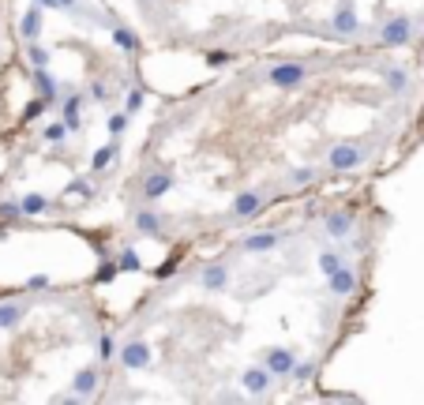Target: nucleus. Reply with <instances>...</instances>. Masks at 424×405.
Masks as SVG:
<instances>
[{
	"label": "nucleus",
	"mask_w": 424,
	"mask_h": 405,
	"mask_svg": "<svg viewBox=\"0 0 424 405\" xmlns=\"http://www.w3.org/2000/svg\"><path fill=\"white\" fill-rule=\"evenodd\" d=\"M121 270H139V256H135V251H124V256H121Z\"/></svg>",
	"instance_id": "obj_30"
},
{
	"label": "nucleus",
	"mask_w": 424,
	"mask_h": 405,
	"mask_svg": "<svg viewBox=\"0 0 424 405\" xmlns=\"http://www.w3.org/2000/svg\"><path fill=\"white\" fill-rule=\"evenodd\" d=\"M113 150H117V143H109V147H102L98 154H94V169H106V165H109V158H113Z\"/></svg>",
	"instance_id": "obj_26"
},
{
	"label": "nucleus",
	"mask_w": 424,
	"mask_h": 405,
	"mask_svg": "<svg viewBox=\"0 0 424 405\" xmlns=\"http://www.w3.org/2000/svg\"><path fill=\"white\" fill-rule=\"evenodd\" d=\"M98 349H102V353H98L102 360H106V356H113V341H109V338H102V345H98Z\"/></svg>",
	"instance_id": "obj_35"
},
{
	"label": "nucleus",
	"mask_w": 424,
	"mask_h": 405,
	"mask_svg": "<svg viewBox=\"0 0 424 405\" xmlns=\"http://www.w3.org/2000/svg\"><path fill=\"white\" fill-rule=\"evenodd\" d=\"M19 34L27 38V42H38V34H42V4H34V8H27V12H23Z\"/></svg>",
	"instance_id": "obj_6"
},
{
	"label": "nucleus",
	"mask_w": 424,
	"mask_h": 405,
	"mask_svg": "<svg viewBox=\"0 0 424 405\" xmlns=\"http://www.w3.org/2000/svg\"><path fill=\"white\" fill-rule=\"evenodd\" d=\"M361 158H364L361 147H353V143H342V147L331 150V158H327V162H331L334 173H346V169H357V165H361Z\"/></svg>",
	"instance_id": "obj_2"
},
{
	"label": "nucleus",
	"mask_w": 424,
	"mask_h": 405,
	"mask_svg": "<svg viewBox=\"0 0 424 405\" xmlns=\"http://www.w3.org/2000/svg\"><path fill=\"white\" fill-rule=\"evenodd\" d=\"M30 64H34V68H49V53H45L38 42H30Z\"/></svg>",
	"instance_id": "obj_22"
},
{
	"label": "nucleus",
	"mask_w": 424,
	"mask_h": 405,
	"mask_svg": "<svg viewBox=\"0 0 424 405\" xmlns=\"http://www.w3.org/2000/svg\"><path fill=\"white\" fill-rule=\"evenodd\" d=\"M293 379H297V383H308L311 376H316V364L311 360H301V364H293V371H290Z\"/></svg>",
	"instance_id": "obj_20"
},
{
	"label": "nucleus",
	"mask_w": 424,
	"mask_h": 405,
	"mask_svg": "<svg viewBox=\"0 0 424 405\" xmlns=\"http://www.w3.org/2000/svg\"><path fill=\"white\" fill-rule=\"evenodd\" d=\"M410 23L405 19H394V23H387L383 27V42H390V45H402V42H410Z\"/></svg>",
	"instance_id": "obj_11"
},
{
	"label": "nucleus",
	"mask_w": 424,
	"mask_h": 405,
	"mask_svg": "<svg viewBox=\"0 0 424 405\" xmlns=\"http://www.w3.org/2000/svg\"><path fill=\"white\" fill-rule=\"evenodd\" d=\"M226 282H229V270H226V267H211V270L203 274V285H207V289H214V293L226 289Z\"/></svg>",
	"instance_id": "obj_19"
},
{
	"label": "nucleus",
	"mask_w": 424,
	"mask_h": 405,
	"mask_svg": "<svg viewBox=\"0 0 424 405\" xmlns=\"http://www.w3.org/2000/svg\"><path fill=\"white\" fill-rule=\"evenodd\" d=\"M263 364H267V368L274 371V376H290V371H293V364H297V360H293V353H290V349H267Z\"/></svg>",
	"instance_id": "obj_5"
},
{
	"label": "nucleus",
	"mask_w": 424,
	"mask_h": 405,
	"mask_svg": "<svg viewBox=\"0 0 424 405\" xmlns=\"http://www.w3.org/2000/svg\"><path fill=\"white\" fill-rule=\"evenodd\" d=\"M19 206H23V214H27V218H34V214L49 210V199H45V195H38V192H30V195H23V199H19Z\"/></svg>",
	"instance_id": "obj_15"
},
{
	"label": "nucleus",
	"mask_w": 424,
	"mask_h": 405,
	"mask_svg": "<svg viewBox=\"0 0 424 405\" xmlns=\"http://www.w3.org/2000/svg\"><path fill=\"white\" fill-rule=\"evenodd\" d=\"M121 364H124V368H132V371L150 368V349L143 345V341H128V345L121 349Z\"/></svg>",
	"instance_id": "obj_3"
},
{
	"label": "nucleus",
	"mask_w": 424,
	"mask_h": 405,
	"mask_svg": "<svg viewBox=\"0 0 424 405\" xmlns=\"http://www.w3.org/2000/svg\"><path fill=\"white\" fill-rule=\"evenodd\" d=\"M349 229H353V218H349L346 210L327 214V233H331V236H349Z\"/></svg>",
	"instance_id": "obj_12"
},
{
	"label": "nucleus",
	"mask_w": 424,
	"mask_h": 405,
	"mask_svg": "<svg viewBox=\"0 0 424 405\" xmlns=\"http://www.w3.org/2000/svg\"><path fill=\"white\" fill-rule=\"evenodd\" d=\"M53 8H60V12H75L79 0H53Z\"/></svg>",
	"instance_id": "obj_32"
},
{
	"label": "nucleus",
	"mask_w": 424,
	"mask_h": 405,
	"mask_svg": "<svg viewBox=\"0 0 424 405\" xmlns=\"http://www.w3.org/2000/svg\"><path fill=\"white\" fill-rule=\"evenodd\" d=\"M42 109H45V98H38V101H30V106H27V113H23V116H27V121H38Z\"/></svg>",
	"instance_id": "obj_28"
},
{
	"label": "nucleus",
	"mask_w": 424,
	"mask_h": 405,
	"mask_svg": "<svg viewBox=\"0 0 424 405\" xmlns=\"http://www.w3.org/2000/svg\"><path fill=\"white\" fill-rule=\"evenodd\" d=\"M334 30H338V34H353V30H357V12H353L349 0H342L338 15H334Z\"/></svg>",
	"instance_id": "obj_10"
},
{
	"label": "nucleus",
	"mask_w": 424,
	"mask_h": 405,
	"mask_svg": "<svg viewBox=\"0 0 424 405\" xmlns=\"http://www.w3.org/2000/svg\"><path fill=\"white\" fill-rule=\"evenodd\" d=\"M139 106H143V94H139V90H135V94H132V98H128V113H135V109H139Z\"/></svg>",
	"instance_id": "obj_34"
},
{
	"label": "nucleus",
	"mask_w": 424,
	"mask_h": 405,
	"mask_svg": "<svg viewBox=\"0 0 424 405\" xmlns=\"http://www.w3.org/2000/svg\"><path fill=\"white\" fill-rule=\"evenodd\" d=\"M267 83L278 86V90H293V86L304 83V68L301 64H278L267 71Z\"/></svg>",
	"instance_id": "obj_1"
},
{
	"label": "nucleus",
	"mask_w": 424,
	"mask_h": 405,
	"mask_svg": "<svg viewBox=\"0 0 424 405\" xmlns=\"http://www.w3.org/2000/svg\"><path fill=\"white\" fill-rule=\"evenodd\" d=\"M117 270H121V263H117V267H102V274H98V278H102V282H109V278H113Z\"/></svg>",
	"instance_id": "obj_36"
},
{
	"label": "nucleus",
	"mask_w": 424,
	"mask_h": 405,
	"mask_svg": "<svg viewBox=\"0 0 424 405\" xmlns=\"http://www.w3.org/2000/svg\"><path fill=\"white\" fill-rule=\"evenodd\" d=\"M387 86H390V90H405V71L402 68H394V71H387Z\"/></svg>",
	"instance_id": "obj_25"
},
{
	"label": "nucleus",
	"mask_w": 424,
	"mask_h": 405,
	"mask_svg": "<svg viewBox=\"0 0 424 405\" xmlns=\"http://www.w3.org/2000/svg\"><path fill=\"white\" fill-rule=\"evenodd\" d=\"M23 206L19 203H0V218H19Z\"/></svg>",
	"instance_id": "obj_29"
},
{
	"label": "nucleus",
	"mask_w": 424,
	"mask_h": 405,
	"mask_svg": "<svg viewBox=\"0 0 424 405\" xmlns=\"http://www.w3.org/2000/svg\"><path fill=\"white\" fill-rule=\"evenodd\" d=\"M274 244H278V233H255V236H248L241 248L244 251H270Z\"/></svg>",
	"instance_id": "obj_16"
},
{
	"label": "nucleus",
	"mask_w": 424,
	"mask_h": 405,
	"mask_svg": "<svg viewBox=\"0 0 424 405\" xmlns=\"http://www.w3.org/2000/svg\"><path fill=\"white\" fill-rule=\"evenodd\" d=\"M169 188H173V177H169V173H150L147 184H143V192H147V199H162Z\"/></svg>",
	"instance_id": "obj_9"
},
{
	"label": "nucleus",
	"mask_w": 424,
	"mask_h": 405,
	"mask_svg": "<svg viewBox=\"0 0 424 405\" xmlns=\"http://www.w3.org/2000/svg\"><path fill=\"white\" fill-rule=\"evenodd\" d=\"M34 4H42V8H53V0H34Z\"/></svg>",
	"instance_id": "obj_37"
},
{
	"label": "nucleus",
	"mask_w": 424,
	"mask_h": 405,
	"mask_svg": "<svg viewBox=\"0 0 424 405\" xmlns=\"http://www.w3.org/2000/svg\"><path fill=\"white\" fill-rule=\"evenodd\" d=\"M34 90L42 94L45 101H53V98H57V79H53L45 68H34Z\"/></svg>",
	"instance_id": "obj_13"
},
{
	"label": "nucleus",
	"mask_w": 424,
	"mask_h": 405,
	"mask_svg": "<svg viewBox=\"0 0 424 405\" xmlns=\"http://www.w3.org/2000/svg\"><path fill=\"white\" fill-rule=\"evenodd\" d=\"M113 42L121 45V49H128V53L135 49V34H132V30H121V27H117V30H113Z\"/></svg>",
	"instance_id": "obj_24"
},
{
	"label": "nucleus",
	"mask_w": 424,
	"mask_h": 405,
	"mask_svg": "<svg viewBox=\"0 0 424 405\" xmlns=\"http://www.w3.org/2000/svg\"><path fill=\"white\" fill-rule=\"evenodd\" d=\"M308 180H311V169H297V173H293V184H308Z\"/></svg>",
	"instance_id": "obj_33"
},
{
	"label": "nucleus",
	"mask_w": 424,
	"mask_h": 405,
	"mask_svg": "<svg viewBox=\"0 0 424 405\" xmlns=\"http://www.w3.org/2000/svg\"><path fill=\"white\" fill-rule=\"evenodd\" d=\"M327 282H331L334 297H349V293H353V285H357V274H353V270H346V267H338L334 274H327Z\"/></svg>",
	"instance_id": "obj_7"
},
{
	"label": "nucleus",
	"mask_w": 424,
	"mask_h": 405,
	"mask_svg": "<svg viewBox=\"0 0 424 405\" xmlns=\"http://www.w3.org/2000/svg\"><path fill=\"white\" fill-rule=\"evenodd\" d=\"M94 386H98V371H94V368H83V371L75 376V398H91Z\"/></svg>",
	"instance_id": "obj_14"
},
{
	"label": "nucleus",
	"mask_w": 424,
	"mask_h": 405,
	"mask_svg": "<svg viewBox=\"0 0 424 405\" xmlns=\"http://www.w3.org/2000/svg\"><path fill=\"white\" fill-rule=\"evenodd\" d=\"M128 128V113H113V116H109V132H113V135H121Z\"/></svg>",
	"instance_id": "obj_27"
},
{
	"label": "nucleus",
	"mask_w": 424,
	"mask_h": 405,
	"mask_svg": "<svg viewBox=\"0 0 424 405\" xmlns=\"http://www.w3.org/2000/svg\"><path fill=\"white\" fill-rule=\"evenodd\" d=\"M226 60H229V53H226V49H214V53H207V64H214V68H218V64H226Z\"/></svg>",
	"instance_id": "obj_31"
},
{
	"label": "nucleus",
	"mask_w": 424,
	"mask_h": 405,
	"mask_svg": "<svg viewBox=\"0 0 424 405\" xmlns=\"http://www.w3.org/2000/svg\"><path fill=\"white\" fill-rule=\"evenodd\" d=\"M259 206H263L259 192H241V195H237V203H233V214H237V218H252V214H259Z\"/></svg>",
	"instance_id": "obj_8"
},
{
	"label": "nucleus",
	"mask_w": 424,
	"mask_h": 405,
	"mask_svg": "<svg viewBox=\"0 0 424 405\" xmlns=\"http://www.w3.org/2000/svg\"><path fill=\"white\" fill-rule=\"evenodd\" d=\"M23 315H27V304H0V330L15 327Z\"/></svg>",
	"instance_id": "obj_17"
},
{
	"label": "nucleus",
	"mask_w": 424,
	"mask_h": 405,
	"mask_svg": "<svg viewBox=\"0 0 424 405\" xmlns=\"http://www.w3.org/2000/svg\"><path fill=\"white\" fill-rule=\"evenodd\" d=\"M68 124H49V128H45V143H64L68 139Z\"/></svg>",
	"instance_id": "obj_23"
},
{
	"label": "nucleus",
	"mask_w": 424,
	"mask_h": 405,
	"mask_svg": "<svg viewBox=\"0 0 424 405\" xmlns=\"http://www.w3.org/2000/svg\"><path fill=\"white\" fill-rule=\"evenodd\" d=\"M338 267H342V256H338V251H323V256H319V270H323V274H334Z\"/></svg>",
	"instance_id": "obj_21"
},
{
	"label": "nucleus",
	"mask_w": 424,
	"mask_h": 405,
	"mask_svg": "<svg viewBox=\"0 0 424 405\" xmlns=\"http://www.w3.org/2000/svg\"><path fill=\"white\" fill-rule=\"evenodd\" d=\"M135 229H139V233H158V229H162V218H158V214H150V210H139L135 214Z\"/></svg>",
	"instance_id": "obj_18"
},
{
	"label": "nucleus",
	"mask_w": 424,
	"mask_h": 405,
	"mask_svg": "<svg viewBox=\"0 0 424 405\" xmlns=\"http://www.w3.org/2000/svg\"><path fill=\"white\" fill-rule=\"evenodd\" d=\"M270 376H274V371L267 368V364H263V368H248L244 376H241V383H244V391L248 394H263L270 386Z\"/></svg>",
	"instance_id": "obj_4"
}]
</instances>
